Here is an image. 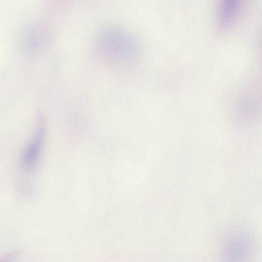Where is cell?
<instances>
[{
    "label": "cell",
    "instance_id": "1",
    "mask_svg": "<svg viewBox=\"0 0 262 262\" xmlns=\"http://www.w3.org/2000/svg\"><path fill=\"white\" fill-rule=\"evenodd\" d=\"M96 46L101 56L119 65L132 63L138 53L137 45L133 37L118 27H108L102 30L96 38Z\"/></svg>",
    "mask_w": 262,
    "mask_h": 262
},
{
    "label": "cell",
    "instance_id": "2",
    "mask_svg": "<svg viewBox=\"0 0 262 262\" xmlns=\"http://www.w3.org/2000/svg\"><path fill=\"white\" fill-rule=\"evenodd\" d=\"M46 128L40 124L26 146L20 158V167L26 172L33 170L39 160L44 142Z\"/></svg>",
    "mask_w": 262,
    "mask_h": 262
},
{
    "label": "cell",
    "instance_id": "3",
    "mask_svg": "<svg viewBox=\"0 0 262 262\" xmlns=\"http://www.w3.org/2000/svg\"><path fill=\"white\" fill-rule=\"evenodd\" d=\"M243 0H220L217 10V21L223 30L229 29L236 21Z\"/></svg>",
    "mask_w": 262,
    "mask_h": 262
},
{
    "label": "cell",
    "instance_id": "4",
    "mask_svg": "<svg viewBox=\"0 0 262 262\" xmlns=\"http://www.w3.org/2000/svg\"><path fill=\"white\" fill-rule=\"evenodd\" d=\"M224 250L227 258H244L250 253V244L245 237L236 236L235 237H230L226 242Z\"/></svg>",
    "mask_w": 262,
    "mask_h": 262
}]
</instances>
